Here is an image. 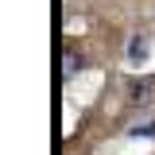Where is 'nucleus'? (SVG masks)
Listing matches in <instances>:
<instances>
[{"instance_id": "nucleus-1", "label": "nucleus", "mask_w": 155, "mask_h": 155, "mask_svg": "<svg viewBox=\"0 0 155 155\" xmlns=\"http://www.w3.org/2000/svg\"><path fill=\"white\" fill-rule=\"evenodd\" d=\"M58 74H62V78H74V74H81V54L66 47V51L58 54Z\"/></svg>"}, {"instance_id": "nucleus-4", "label": "nucleus", "mask_w": 155, "mask_h": 155, "mask_svg": "<svg viewBox=\"0 0 155 155\" xmlns=\"http://www.w3.org/2000/svg\"><path fill=\"white\" fill-rule=\"evenodd\" d=\"M147 93H151V81H140V85L132 89V97L140 101V105H143V97H147Z\"/></svg>"}, {"instance_id": "nucleus-3", "label": "nucleus", "mask_w": 155, "mask_h": 155, "mask_svg": "<svg viewBox=\"0 0 155 155\" xmlns=\"http://www.w3.org/2000/svg\"><path fill=\"white\" fill-rule=\"evenodd\" d=\"M128 136H155V120H136L128 128Z\"/></svg>"}, {"instance_id": "nucleus-2", "label": "nucleus", "mask_w": 155, "mask_h": 155, "mask_svg": "<svg viewBox=\"0 0 155 155\" xmlns=\"http://www.w3.org/2000/svg\"><path fill=\"white\" fill-rule=\"evenodd\" d=\"M128 58H132V62H143V58H147V39L143 35H136L132 43H128Z\"/></svg>"}]
</instances>
